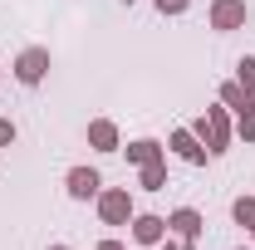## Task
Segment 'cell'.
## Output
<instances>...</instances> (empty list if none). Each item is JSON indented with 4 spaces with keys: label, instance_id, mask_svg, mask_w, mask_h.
Listing matches in <instances>:
<instances>
[{
    "label": "cell",
    "instance_id": "22",
    "mask_svg": "<svg viewBox=\"0 0 255 250\" xmlns=\"http://www.w3.org/2000/svg\"><path fill=\"white\" fill-rule=\"evenodd\" d=\"M123 5H137V0H123Z\"/></svg>",
    "mask_w": 255,
    "mask_h": 250
},
{
    "label": "cell",
    "instance_id": "11",
    "mask_svg": "<svg viewBox=\"0 0 255 250\" xmlns=\"http://www.w3.org/2000/svg\"><path fill=\"white\" fill-rule=\"evenodd\" d=\"M137 187H142V191H162V187H167V162L137 167Z\"/></svg>",
    "mask_w": 255,
    "mask_h": 250
},
{
    "label": "cell",
    "instance_id": "21",
    "mask_svg": "<svg viewBox=\"0 0 255 250\" xmlns=\"http://www.w3.org/2000/svg\"><path fill=\"white\" fill-rule=\"evenodd\" d=\"M236 250H255V246H236Z\"/></svg>",
    "mask_w": 255,
    "mask_h": 250
},
{
    "label": "cell",
    "instance_id": "1",
    "mask_svg": "<svg viewBox=\"0 0 255 250\" xmlns=\"http://www.w3.org/2000/svg\"><path fill=\"white\" fill-rule=\"evenodd\" d=\"M191 132L206 142V152L211 157H221V152H231V142H236V123H231V108L226 103H216V108H206L196 123H191Z\"/></svg>",
    "mask_w": 255,
    "mask_h": 250
},
{
    "label": "cell",
    "instance_id": "19",
    "mask_svg": "<svg viewBox=\"0 0 255 250\" xmlns=\"http://www.w3.org/2000/svg\"><path fill=\"white\" fill-rule=\"evenodd\" d=\"M98 250H128L123 241H113V236H108V241H98Z\"/></svg>",
    "mask_w": 255,
    "mask_h": 250
},
{
    "label": "cell",
    "instance_id": "3",
    "mask_svg": "<svg viewBox=\"0 0 255 250\" xmlns=\"http://www.w3.org/2000/svg\"><path fill=\"white\" fill-rule=\"evenodd\" d=\"M132 211H137V206H132V191L128 187H103L98 191V221H103V226H128Z\"/></svg>",
    "mask_w": 255,
    "mask_h": 250
},
{
    "label": "cell",
    "instance_id": "13",
    "mask_svg": "<svg viewBox=\"0 0 255 250\" xmlns=\"http://www.w3.org/2000/svg\"><path fill=\"white\" fill-rule=\"evenodd\" d=\"M231 221L246 226V231H255V196H236L231 201Z\"/></svg>",
    "mask_w": 255,
    "mask_h": 250
},
{
    "label": "cell",
    "instance_id": "18",
    "mask_svg": "<svg viewBox=\"0 0 255 250\" xmlns=\"http://www.w3.org/2000/svg\"><path fill=\"white\" fill-rule=\"evenodd\" d=\"M157 250H196V246H187V241H177V236H167V241H162Z\"/></svg>",
    "mask_w": 255,
    "mask_h": 250
},
{
    "label": "cell",
    "instance_id": "10",
    "mask_svg": "<svg viewBox=\"0 0 255 250\" xmlns=\"http://www.w3.org/2000/svg\"><path fill=\"white\" fill-rule=\"evenodd\" d=\"M123 152H128V162H132V167H152V162H167V147H162L157 137H132Z\"/></svg>",
    "mask_w": 255,
    "mask_h": 250
},
{
    "label": "cell",
    "instance_id": "8",
    "mask_svg": "<svg viewBox=\"0 0 255 250\" xmlns=\"http://www.w3.org/2000/svg\"><path fill=\"white\" fill-rule=\"evenodd\" d=\"M246 20H251V5L246 0H211V30H246Z\"/></svg>",
    "mask_w": 255,
    "mask_h": 250
},
{
    "label": "cell",
    "instance_id": "6",
    "mask_svg": "<svg viewBox=\"0 0 255 250\" xmlns=\"http://www.w3.org/2000/svg\"><path fill=\"white\" fill-rule=\"evenodd\" d=\"M132 241L137 246H147V250H157L162 241H167V216H157V211H132Z\"/></svg>",
    "mask_w": 255,
    "mask_h": 250
},
{
    "label": "cell",
    "instance_id": "20",
    "mask_svg": "<svg viewBox=\"0 0 255 250\" xmlns=\"http://www.w3.org/2000/svg\"><path fill=\"white\" fill-rule=\"evenodd\" d=\"M44 250H74V246H44Z\"/></svg>",
    "mask_w": 255,
    "mask_h": 250
},
{
    "label": "cell",
    "instance_id": "16",
    "mask_svg": "<svg viewBox=\"0 0 255 250\" xmlns=\"http://www.w3.org/2000/svg\"><path fill=\"white\" fill-rule=\"evenodd\" d=\"M15 137H20L15 118H0V147H15Z\"/></svg>",
    "mask_w": 255,
    "mask_h": 250
},
{
    "label": "cell",
    "instance_id": "4",
    "mask_svg": "<svg viewBox=\"0 0 255 250\" xmlns=\"http://www.w3.org/2000/svg\"><path fill=\"white\" fill-rule=\"evenodd\" d=\"M64 191H69L74 201H98L103 172H98V167H69V172H64Z\"/></svg>",
    "mask_w": 255,
    "mask_h": 250
},
{
    "label": "cell",
    "instance_id": "7",
    "mask_svg": "<svg viewBox=\"0 0 255 250\" xmlns=\"http://www.w3.org/2000/svg\"><path fill=\"white\" fill-rule=\"evenodd\" d=\"M201 231H206V216H201L196 206H177V211L167 216V236H177V241H187V246L201 241Z\"/></svg>",
    "mask_w": 255,
    "mask_h": 250
},
{
    "label": "cell",
    "instance_id": "2",
    "mask_svg": "<svg viewBox=\"0 0 255 250\" xmlns=\"http://www.w3.org/2000/svg\"><path fill=\"white\" fill-rule=\"evenodd\" d=\"M10 74H15V84H25V89H39L44 79H49V49L44 44H30V49H20L15 64H10Z\"/></svg>",
    "mask_w": 255,
    "mask_h": 250
},
{
    "label": "cell",
    "instance_id": "9",
    "mask_svg": "<svg viewBox=\"0 0 255 250\" xmlns=\"http://www.w3.org/2000/svg\"><path fill=\"white\" fill-rule=\"evenodd\" d=\"M84 137H89L94 152H123V132H118L113 118H94V123L84 127Z\"/></svg>",
    "mask_w": 255,
    "mask_h": 250
},
{
    "label": "cell",
    "instance_id": "14",
    "mask_svg": "<svg viewBox=\"0 0 255 250\" xmlns=\"http://www.w3.org/2000/svg\"><path fill=\"white\" fill-rule=\"evenodd\" d=\"M236 137H241V142H255V98L236 113Z\"/></svg>",
    "mask_w": 255,
    "mask_h": 250
},
{
    "label": "cell",
    "instance_id": "12",
    "mask_svg": "<svg viewBox=\"0 0 255 250\" xmlns=\"http://www.w3.org/2000/svg\"><path fill=\"white\" fill-rule=\"evenodd\" d=\"M251 98H255V94H246V89H241L236 79H226V84H221V103L231 108V113H241V108H246Z\"/></svg>",
    "mask_w": 255,
    "mask_h": 250
},
{
    "label": "cell",
    "instance_id": "15",
    "mask_svg": "<svg viewBox=\"0 0 255 250\" xmlns=\"http://www.w3.org/2000/svg\"><path fill=\"white\" fill-rule=\"evenodd\" d=\"M236 84H241L246 94H255V54H241V59H236Z\"/></svg>",
    "mask_w": 255,
    "mask_h": 250
},
{
    "label": "cell",
    "instance_id": "23",
    "mask_svg": "<svg viewBox=\"0 0 255 250\" xmlns=\"http://www.w3.org/2000/svg\"><path fill=\"white\" fill-rule=\"evenodd\" d=\"M251 241H255V231H251Z\"/></svg>",
    "mask_w": 255,
    "mask_h": 250
},
{
    "label": "cell",
    "instance_id": "17",
    "mask_svg": "<svg viewBox=\"0 0 255 250\" xmlns=\"http://www.w3.org/2000/svg\"><path fill=\"white\" fill-rule=\"evenodd\" d=\"M152 5H157V15H187L191 0H152Z\"/></svg>",
    "mask_w": 255,
    "mask_h": 250
},
{
    "label": "cell",
    "instance_id": "5",
    "mask_svg": "<svg viewBox=\"0 0 255 250\" xmlns=\"http://www.w3.org/2000/svg\"><path fill=\"white\" fill-rule=\"evenodd\" d=\"M167 152L182 157L187 167H206V157H211V152H206V142H201L191 127H172V137H167Z\"/></svg>",
    "mask_w": 255,
    "mask_h": 250
}]
</instances>
